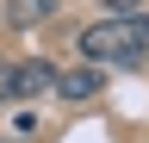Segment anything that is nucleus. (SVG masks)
<instances>
[{
  "mask_svg": "<svg viewBox=\"0 0 149 143\" xmlns=\"http://www.w3.org/2000/svg\"><path fill=\"white\" fill-rule=\"evenodd\" d=\"M143 56H149V19H143V13H112V19H100V25L81 31V62L137 68Z\"/></svg>",
  "mask_w": 149,
  "mask_h": 143,
  "instance_id": "obj_1",
  "label": "nucleus"
},
{
  "mask_svg": "<svg viewBox=\"0 0 149 143\" xmlns=\"http://www.w3.org/2000/svg\"><path fill=\"white\" fill-rule=\"evenodd\" d=\"M100 87H106L100 62H81V68H68V75H56V93H62V100H93Z\"/></svg>",
  "mask_w": 149,
  "mask_h": 143,
  "instance_id": "obj_2",
  "label": "nucleus"
},
{
  "mask_svg": "<svg viewBox=\"0 0 149 143\" xmlns=\"http://www.w3.org/2000/svg\"><path fill=\"white\" fill-rule=\"evenodd\" d=\"M50 87H56V68L50 62H25L19 68V93H50Z\"/></svg>",
  "mask_w": 149,
  "mask_h": 143,
  "instance_id": "obj_3",
  "label": "nucleus"
},
{
  "mask_svg": "<svg viewBox=\"0 0 149 143\" xmlns=\"http://www.w3.org/2000/svg\"><path fill=\"white\" fill-rule=\"evenodd\" d=\"M13 25H37V19H50V13H56V0H13Z\"/></svg>",
  "mask_w": 149,
  "mask_h": 143,
  "instance_id": "obj_4",
  "label": "nucleus"
},
{
  "mask_svg": "<svg viewBox=\"0 0 149 143\" xmlns=\"http://www.w3.org/2000/svg\"><path fill=\"white\" fill-rule=\"evenodd\" d=\"M6 100H19V68L0 62V106H6Z\"/></svg>",
  "mask_w": 149,
  "mask_h": 143,
  "instance_id": "obj_5",
  "label": "nucleus"
},
{
  "mask_svg": "<svg viewBox=\"0 0 149 143\" xmlns=\"http://www.w3.org/2000/svg\"><path fill=\"white\" fill-rule=\"evenodd\" d=\"M112 13H143V0H112Z\"/></svg>",
  "mask_w": 149,
  "mask_h": 143,
  "instance_id": "obj_6",
  "label": "nucleus"
},
{
  "mask_svg": "<svg viewBox=\"0 0 149 143\" xmlns=\"http://www.w3.org/2000/svg\"><path fill=\"white\" fill-rule=\"evenodd\" d=\"M6 143H19V137H6Z\"/></svg>",
  "mask_w": 149,
  "mask_h": 143,
  "instance_id": "obj_7",
  "label": "nucleus"
}]
</instances>
